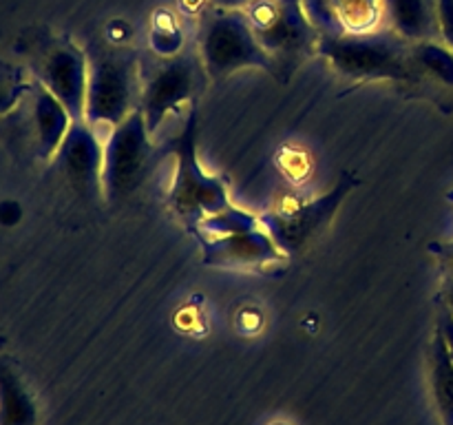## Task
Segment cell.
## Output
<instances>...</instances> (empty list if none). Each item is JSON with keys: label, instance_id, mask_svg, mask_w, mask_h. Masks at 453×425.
I'll use <instances>...</instances> for the list:
<instances>
[{"label": "cell", "instance_id": "cell-1", "mask_svg": "<svg viewBox=\"0 0 453 425\" xmlns=\"http://www.w3.org/2000/svg\"><path fill=\"white\" fill-rule=\"evenodd\" d=\"M88 80L84 120L93 127H115L140 109V53L111 38L87 44Z\"/></svg>", "mask_w": 453, "mask_h": 425}, {"label": "cell", "instance_id": "cell-2", "mask_svg": "<svg viewBox=\"0 0 453 425\" xmlns=\"http://www.w3.org/2000/svg\"><path fill=\"white\" fill-rule=\"evenodd\" d=\"M188 230L202 246L203 264L215 268H261L283 264L288 257L259 224V215L242 208L202 217Z\"/></svg>", "mask_w": 453, "mask_h": 425}, {"label": "cell", "instance_id": "cell-3", "mask_svg": "<svg viewBox=\"0 0 453 425\" xmlns=\"http://www.w3.org/2000/svg\"><path fill=\"white\" fill-rule=\"evenodd\" d=\"M317 53L332 69L352 80H414L411 42L389 27L370 34H319Z\"/></svg>", "mask_w": 453, "mask_h": 425}, {"label": "cell", "instance_id": "cell-4", "mask_svg": "<svg viewBox=\"0 0 453 425\" xmlns=\"http://www.w3.org/2000/svg\"><path fill=\"white\" fill-rule=\"evenodd\" d=\"M197 49L211 80H224L242 69L277 73L281 66L259 44L243 9L208 7L199 16Z\"/></svg>", "mask_w": 453, "mask_h": 425}, {"label": "cell", "instance_id": "cell-5", "mask_svg": "<svg viewBox=\"0 0 453 425\" xmlns=\"http://www.w3.org/2000/svg\"><path fill=\"white\" fill-rule=\"evenodd\" d=\"M140 109L153 135L164 120L184 104H195L206 87V66L197 47L186 44L175 56H140Z\"/></svg>", "mask_w": 453, "mask_h": 425}, {"label": "cell", "instance_id": "cell-6", "mask_svg": "<svg viewBox=\"0 0 453 425\" xmlns=\"http://www.w3.org/2000/svg\"><path fill=\"white\" fill-rule=\"evenodd\" d=\"M197 106L190 104L180 135L168 140V153L175 158V177L168 190L171 211L184 221L186 228L197 224L202 217L230 208L228 190L221 177L202 168L197 155Z\"/></svg>", "mask_w": 453, "mask_h": 425}, {"label": "cell", "instance_id": "cell-7", "mask_svg": "<svg viewBox=\"0 0 453 425\" xmlns=\"http://www.w3.org/2000/svg\"><path fill=\"white\" fill-rule=\"evenodd\" d=\"M150 153L153 144L142 109L111 127L102 166V195L106 202H122L142 189L149 177Z\"/></svg>", "mask_w": 453, "mask_h": 425}, {"label": "cell", "instance_id": "cell-8", "mask_svg": "<svg viewBox=\"0 0 453 425\" xmlns=\"http://www.w3.org/2000/svg\"><path fill=\"white\" fill-rule=\"evenodd\" d=\"M358 186V177L352 173H343L336 182L334 189L323 193L321 197L308 199L301 204H288L277 211L261 212L259 224L273 242L281 248L286 255H301L305 248L314 243L323 228L334 220L336 211L343 199Z\"/></svg>", "mask_w": 453, "mask_h": 425}, {"label": "cell", "instance_id": "cell-9", "mask_svg": "<svg viewBox=\"0 0 453 425\" xmlns=\"http://www.w3.org/2000/svg\"><path fill=\"white\" fill-rule=\"evenodd\" d=\"M243 12L261 47L277 60L317 51L319 31L308 20L301 3L252 0Z\"/></svg>", "mask_w": 453, "mask_h": 425}, {"label": "cell", "instance_id": "cell-10", "mask_svg": "<svg viewBox=\"0 0 453 425\" xmlns=\"http://www.w3.org/2000/svg\"><path fill=\"white\" fill-rule=\"evenodd\" d=\"M12 124V140L27 144V149L38 159H53L66 131L71 127V115L60 100L38 80H31V87L20 104L4 115Z\"/></svg>", "mask_w": 453, "mask_h": 425}, {"label": "cell", "instance_id": "cell-11", "mask_svg": "<svg viewBox=\"0 0 453 425\" xmlns=\"http://www.w3.org/2000/svg\"><path fill=\"white\" fill-rule=\"evenodd\" d=\"M31 75L65 104L73 122L84 120L88 80V60L84 49L69 38L51 40L35 53Z\"/></svg>", "mask_w": 453, "mask_h": 425}, {"label": "cell", "instance_id": "cell-12", "mask_svg": "<svg viewBox=\"0 0 453 425\" xmlns=\"http://www.w3.org/2000/svg\"><path fill=\"white\" fill-rule=\"evenodd\" d=\"M62 175L78 193L102 195V166H104V142L97 137L96 127L87 120L71 122L56 158Z\"/></svg>", "mask_w": 453, "mask_h": 425}, {"label": "cell", "instance_id": "cell-13", "mask_svg": "<svg viewBox=\"0 0 453 425\" xmlns=\"http://www.w3.org/2000/svg\"><path fill=\"white\" fill-rule=\"evenodd\" d=\"M385 22L407 42L441 40L436 0H383Z\"/></svg>", "mask_w": 453, "mask_h": 425}, {"label": "cell", "instance_id": "cell-14", "mask_svg": "<svg viewBox=\"0 0 453 425\" xmlns=\"http://www.w3.org/2000/svg\"><path fill=\"white\" fill-rule=\"evenodd\" d=\"M38 403L18 367L0 357V425H38Z\"/></svg>", "mask_w": 453, "mask_h": 425}, {"label": "cell", "instance_id": "cell-15", "mask_svg": "<svg viewBox=\"0 0 453 425\" xmlns=\"http://www.w3.org/2000/svg\"><path fill=\"white\" fill-rule=\"evenodd\" d=\"M336 22V35L370 34L383 27V0H327Z\"/></svg>", "mask_w": 453, "mask_h": 425}, {"label": "cell", "instance_id": "cell-16", "mask_svg": "<svg viewBox=\"0 0 453 425\" xmlns=\"http://www.w3.org/2000/svg\"><path fill=\"white\" fill-rule=\"evenodd\" d=\"M432 390L442 423L453 425V359L441 328L432 341Z\"/></svg>", "mask_w": 453, "mask_h": 425}, {"label": "cell", "instance_id": "cell-17", "mask_svg": "<svg viewBox=\"0 0 453 425\" xmlns=\"http://www.w3.org/2000/svg\"><path fill=\"white\" fill-rule=\"evenodd\" d=\"M411 60L416 69L427 73L436 82L453 89V49L441 40L411 42Z\"/></svg>", "mask_w": 453, "mask_h": 425}, {"label": "cell", "instance_id": "cell-18", "mask_svg": "<svg viewBox=\"0 0 453 425\" xmlns=\"http://www.w3.org/2000/svg\"><path fill=\"white\" fill-rule=\"evenodd\" d=\"M149 42L150 51L157 53V56H175L186 47L184 29H181L175 13L166 12V9H159L153 13Z\"/></svg>", "mask_w": 453, "mask_h": 425}, {"label": "cell", "instance_id": "cell-19", "mask_svg": "<svg viewBox=\"0 0 453 425\" xmlns=\"http://www.w3.org/2000/svg\"><path fill=\"white\" fill-rule=\"evenodd\" d=\"M31 80L22 66L0 60V118L12 113L31 87Z\"/></svg>", "mask_w": 453, "mask_h": 425}, {"label": "cell", "instance_id": "cell-20", "mask_svg": "<svg viewBox=\"0 0 453 425\" xmlns=\"http://www.w3.org/2000/svg\"><path fill=\"white\" fill-rule=\"evenodd\" d=\"M438 29H441V42L453 49V0H436Z\"/></svg>", "mask_w": 453, "mask_h": 425}, {"label": "cell", "instance_id": "cell-21", "mask_svg": "<svg viewBox=\"0 0 453 425\" xmlns=\"http://www.w3.org/2000/svg\"><path fill=\"white\" fill-rule=\"evenodd\" d=\"M432 252L438 255L447 277H453V242L449 243H432Z\"/></svg>", "mask_w": 453, "mask_h": 425}, {"label": "cell", "instance_id": "cell-22", "mask_svg": "<svg viewBox=\"0 0 453 425\" xmlns=\"http://www.w3.org/2000/svg\"><path fill=\"white\" fill-rule=\"evenodd\" d=\"M252 0H212V4L224 9H246Z\"/></svg>", "mask_w": 453, "mask_h": 425}, {"label": "cell", "instance_id": "cell-23", "mask_svg": "<svg viewBox=\"0 0 453 425\" xmlns=\"http://www.w3.org/2000/svg\"><path fill=\"white\" fill-rule=\"evenodd\" d=\"M442 297H445L447 308H449V313L453 314V277H447L445 290H442Z\"/></svg>", "mask_w": 453, "mask_h": 425}, {"label": "cell", "instance_id": "cell-24", "mask_svg": "<svg viewBox=\"0 0 453 425\" xmlns=\"http://www.w3.org/2000/svg\"><path fill=\"white\" fill-rule=\"evenodd\" d=\"M449 199H451V202H453V190H451V193H449Z\"/></svg>", "mask_w": 453, "mask_h": 425}]
</instances>
